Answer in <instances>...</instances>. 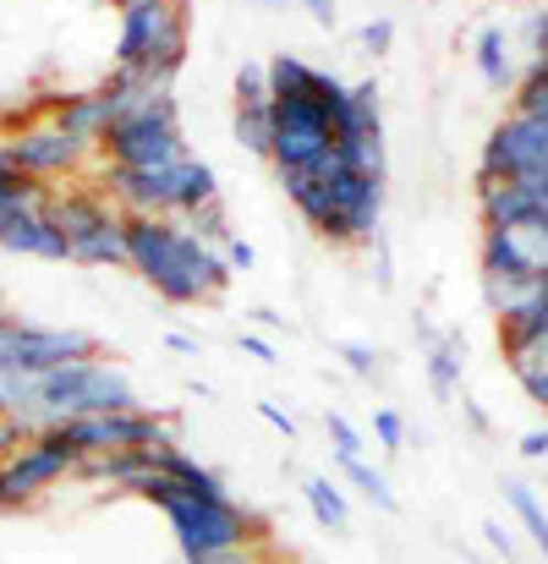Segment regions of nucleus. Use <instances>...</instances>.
Listing matches in <instances>:
<instances>
[{
	"label": "nucleus",
	"instance_id": "f257e3e1",
	"mask_svg": "<svg viewBox=\"0 0 548 564\" xmlns=\"http://www.w3.org/2000/svg\"><path fill=\"white\" fill-rule=\"evenodd\" d=\"M127 269H138V280H149L176 307L214 302L230 285L225 252L192 236L186 219H160V214H127Z\"/></svg>",
	"mask_w": 548,
	"mask_h": 564
},
{
	"label": "nucleus",
	"instance_id": "f03ea898",
	"mask_svg": "<svg viewBox=\"0 0 548 564\" xmlns=\"http://www.w3.org/2000/svg\"><path fill=\"white\" fill-rule=\"evenodd\" d=\"M280 187L291 197V208L335 247H357L378 241V219H384V171L346 165L341 149L308 176V171H286Z\"/></svg>",
	"mask_w": 548,
	"mask_h": 564
},
{
	"label": "nucleus",
	"instance_id": "7ed1b4c3",
	"mask_svg": "<svg viewBox=\"0 0 548 564\" xmlns=\"http://www.w3.org/2000/svg\"><path fill=\"white\" fill-rule=\"evenodd\" d=\"M121 6V39L110 72H149L160 88H171L186 66V0H116Z\"/></svg>",
	"mask_w": 548,
	"mask_h": 564
},
{
	"label": "nucleus",
	"instance_id": "20e7f679",
	"mask_svg": "<svg viewBox=\"0 0 548 564\" xmlns=\"http://www.w3.org/2000/svg\"><path fill=\"white\" fill-rule=\"evenodd\" d=\"M165 521L176 532V549H182L186 564H208L225 560V554H241V549H258L264 543V516H252L247 505L225 499V505H208V499H171L165 505Z\"/></svg>",
	"mask_w": 548,
	"mask_h": 564
},
{
	"label": "nucleus",
	"instance_id": "39448f33",
	"mask_svg": "<svg viewBox=\"0 0 548 564\" xmlns=\"http://www.w3.org/2000/svg\"><path fill=\"white\" fill-rule=\"evenodd\" d=\"M105 165H127V171H171L186 160V138H182V105L176 94L154 99L149 110L116 121L99 143Z\"/></svg>",
	"mask_w": 548,
	"mask_h": 564
},
{
	"label": "nucleus",
	"instance_id": "423d86ee",
	"mask_svg": "<svg viewBox=\"0 0 548 564\" xmlns=\"http://www.w3.org/2000/svg\"><path fill=\"white\" fill-rule=\"evenodd\" d=\"M83 460L88 455H116V449H154V444H171V416L165 411H149V405H132V411H105V416H77L66 427H55Z\"/></svg>",
	"mask_w": 548,
	"mask_h": 564
},
{
	"label": "nucleus",
	"instance_id": "0eeeda50",
	"mask_svg": "<svg viewBox=\"0 0 548 564\" xmlns=\"http://www.w3.org/2000/svg\"><path fill=\"white\" fill-rule=\"evenodd\" d=\"M77 466H83V455H77L61 433L28 438L17 455L0 460V510H22V505H33L44 488H55V482L72 477Z\"/></svg>",
	"mask_w": 548,
	"mask_h": 564
},
{
	"label": "nucleus",
	"instance_id": "6e6552de",
	"mask_svg": "<svg viewBox=\"0 0 548 564\" xmlns=\"http://www.w3.org/2000/svg\"><path fill=\"white\" fill-rule=\"evenodd\" d=\"M88 357H99V340L88 329H50V324H22V318L0 329V368L50 373V368L88 362Z\"/></svg>",
	"mask_w": 548,
	"mask_h": 564
},
{
	"label": "nucleus",
	"instance_id": "1a4fd4ad",
	"mask_svg": "<svg viewBox=\"0 0 548 564\" xmlns=\"http://www.w3.org/2000/svg\"><path fill=\"white\" fill-rule=\"evenodd\" d=\"M548 171V121L544 116H505L477 160V182H527Z\"/></svg>",
	"mask_w": 548,
	"mask_h": 564
},
{
	"label": "nucleus",
	"instance_id": "9d476101",
	"mask_svg": "<svg viewBox=\"0 0 548 564\" xmlns=\"http://www.w3.org/2000/svg\"><path fill=\"white\" fill-rule=\"evenodd\" d=\"M11 165L22 171V176H33V182H55V176H77L83 165H88V143H77L72 132H61L55 121H44V127H22V132H11Z\"/></svg>",
	"mask_w": 548,
	"mask_h": 564
},
{
	"label": "nucleus",
	"instance_id": "9b49d317",
	"mask_svg": "<svg viewBox=\"0 0 548 564\" xmlns=\"http://www.w3.org/2000/svg\"><path fill=\"white\" fill-rule=\"evenodd\" d=\"M105 192L121 214H160L176 219V165L171 171H127V165H105Z\"/></svg>",
	"mask_w": 548,
	"mask_h": 564
},
{
	"label": "nucleus",
	"instance_id": "f8f14e48",
	"mask_svg": "<svg viewBox=\"0 0 548 564\" xmlns=\"http://www.w3.org/2000/svg\"><path fill=\"white\" fill-rule=\"evenodd\" d=\"M50 197H55V192H50ZM0 247H6V252H28V258H50V263H72V241H66L61 225L50 219V203L6 214V219H0Z\"/></svg>",
	"mask_w": 548,
	"mask_h": 564
},
{
	"label": "nucleus",
	"instance_id": "ddd939ff",
	"mask_svg": "<svg viewBox=\"0 0 548 564\" xmlns=\"http://www.w3.org/2000/svg\"><path fill=\"white\" fill-rule=\"evenodd\" d=\"M50 219L61 225L66 241H83V236L105 230L110 219H121V208L105 197V187H72V192H55L50 197Z\"/></svg>",
	"mask_w": 548,
	"mask_h": 564
},
{
	"label": "nucleus",
	"instance_id": "4468645a",
	"mask_svg": "<svg viewBox=\"0 0 548 564\" xmlns=\"http://www.w3.org/2000/svg\"><path fill=\"white\" fill-rule=\"evenodd\" d=\"M50 121L61 127V132H72L77 143H105V132H110V110H105V94L94 88V94H66L55 110H50Z\"/></svg>",
	"mask_w": 548,
	"mask_h": 564
},
{
	"label": "nucleus",
	"instance_id": "2eb2a0df",
	"mask_svg": "<svg viewBox=\"0 0 548 564\" xmlns=\"http://www.w3.org/2000/svg\"><path fill=\"white\" fill-rule=\"evenodd\" d=\"M154 466H160L165 477H176L192 499H208V505H225V499H230L225 482H219L203 460H192L186 449H176V438H171V444H154Z\"/></svg>",
	"mask_w": 548,
	"mask_h": 564
},
{
	"label": "nucleus",
	"instance_id": "dca6fc26",
	"mask_svg": "<svg viewBox=\"0 0 548 564\" xmlns=\"http://www.w3.org/2000/svg\"><path fill=\"white\" fill-rule=\"evenodd\" d=\"M417 335H422V346H428V383H433V394L439 400H455V383H461V357H466V340L461 335H433L422 318H417Z\"/></svg>",
	"mask_w": 548,
	"mask_h": 564
},
{
	"label": "nucleus",
	"instance_id": "f3484780",
	"mask_svg": "<svg viewBox=\"0 0 548 564\" xmlns=\"http://www.w3.org/2000/svg\"><path fill=\"white\" fill-rule=\"evenodd\" d=\"M72 263H88V269H121V263H127V214L110 219L105 230L72 241Z\"/></svg>",
	"mask_w": 548,
	"mask_h": 564
},
{
	"label": "nucleus",
	"instance_id": "a211bd4d",
	"mask_svg": "<svg viewBox=\"0 0 548 564\" xmlns=\"http://www.w3.org/2000/svg\"><path fill=\"white\" fill-rule=\"evenodd\" d=\"M208 203H219V182H214V171L203 160L186 154L182 165H176V219H192Z\"/></svg>",
	"mask_w": 548,
	"mask_h": 564
},
{
	"label": "nucleus",
	"instance_id": "6ab92c4d",
	"mask_svg": "<svg viewBox=\"0 0 548 564\" xmlns=\"http://www.w3.org/2000/svg\"><path fill=\"white\" fill-rule=\"evenodd\" d=\"M505 362H511L516 383L527 389V400H533L538 411H548V335L533 340V346H522V351H511Z\"/></svg>",
	"mask_w": 548,
	"mask_h": 564
},
{
	"label": "nucleus",
	"instance_id": "aec40b11",
	"mask_svg": "<svg viewBox=\"0 0 548 564\" xmlns=\"http://www.w3.org/2000/svg\"><path fill=\"white\" fill-rule=\"evenodd\" d=\"M236 143L258 160H275V99L269 105H236Z\"/></svg>",
	"mask_w": 548,
	"mask_h": 564
},
{
	"label": "nucleus",
	"instance_id": "412c9836",
	"mask_svg": "<svg viewBox=\"0 0 548 564\" xmlns=\"http://www.w3.org/2000/svg\"><path fill=\"white\" fill-rule=\"evenodd\" d=\"M477 72H483L488 88H516V66H511L505 28H483V33H477Z\"/></svg>",
	"mask_w": 548,
	"mask_h": 564
},
{
	"label": "nucleus",
	"instance_id": "4be33fe9",
	"mask_svg": "<svg viewBox=\"0 0 548 564\" xmlns=\"http://www.w3.org/2000/svg\"><path fill=\"white\" fill-rule=\"evenodd\" d=\"M302 494H308V510H313L319 527H330V532H346L352 527V505H346V494L330 477H308Z\"/></svg>",
	"mask_w": 548,
	"mask_h": 564
},
{
	"label": "nucleus",
	"instance_id": "5701e85b",
	"mask_svg": "<svg viewBox=\"0 0 548 564\" xmlns=\"http://www.w3.org/2000/svg\"><path fill=\"white\" fill-rule=\"evenodd\" d=\"M335 460H341V471L357 482V494H363L373 510H384V516H395V510H400V499H395V488H389V477H384L378 466H367L363 455H335Z\"/></svg>",
	"mask_w": 548,
	"mask_h": 564
},
{
	"label": "nucleus",
	"instance_id": "b1692460",
	"mask_svg": "<svg viewBox=\"0 0 548 564\" xmlns=\"http://www.w3.org/2000/svg\"><path fill=\"white\" fill-rule=\"evenodd\" d=\"M505 499H511L516 521L527 527V538L538 543V554H544V564H548V510H544V499H538L527 482H505Z\"/></svg>",
	"mask_w": 548,
	"mask_h": 564
},
{
	"label": "nucleus",
	"instance_id": "393cba45",
	"mask_svg": "<svg viewBox=\"0 0 548 564\" xmlns=\"http://www.w3.org/2000/svg\"><path fill=\"white\" fill-rule=\"evenodd\" d=\"M50 192L44 182H33V176H22V171H6L0 176V219L6 214H17V208H39V203H50Z\"/></svg>",
	"mask_w": 548,
	"mask_h": 564
},
{
	"label": "nucleus",
	"instance_id": "a878e982",
	"mask_svg": "<svg viewBox=\"0 0 548 564\" xmlns=\"http://www.w3.org/2000/svg\"><path fill=\"white\" fill-rule=\"evenodd\" d=\"M236 105H269V66L241 61V72H236Z\"/></svg>",
	"mask_w": 548,
	"mask_h": 564
},
{
	"label": "nucleus",
	"instance_id": "bb28decb",
	"mask_svg": "<svg viewBox=\"0 0 548 564\" xmlns=\"http://www.w3.org/2000/svg\"><path fill=\"white\" fill-rule=\"evenodd\" d=\"M186 225H192V236H203L208 247H225V241H230V225H225V208H219V203L197 208V214H192Z\"/></svg>",
	"mask_w": 548,
	"mask_h": 564
},
{
	"label": "nucleus",
	"instance_id": "cd10ccee",
	"mask_svg": "<svg viewBox=\"0 0 548 564\" xmlns=\"http://www.w3.org/2000/svg\"><path fill=\"white\" fill-rule=\"evenodd\" d=\"M324 427H330V438H335V455H363V433H357L341 411H324Z\"/></svg>",
	"mask_w": 548,
	"mask_h": 564
},
{
	"label": "nucleus",
	"instance_id": "c85d7f7f",
	"mask_svg": "<svg viewBox=\"0 0 548 564\" xmlns=\"http://www.w3.org/2000/svg\"><path fill=\"white\" fill-rule=\"evenodd\" d=\"M373 433H378V444L395 455V449H406V422H400V411H373Z\"/></svg>",
	"mask_w": 548,
	"mask_h": 564
},
{
	"label": "nucleus",
	"instance_id": "c756f323",
	"mask_svg": "<svg viewBox=\"0 0 548 564\" xmlns=\"http://www.w3.org/2000/svg\"><path fill=\"white\" fill-rule=\"evenodd\" d=\"M335 351H341V362H346V368H352L357 378H373V373H378V357H373V346H363V340H341Z\"/></svg>",
	"mask_w": 548,
	"mask_h": 564
},
{
	"label": "nucleus",
	"instance_id": "7c9ffc66",
	"mask_svg": "<svg viewBox=\"0 0 548 564\" xmlns=\"http://www.w3.org/2000/svg\"><path fill=\"white\" fill-rule=\"evenodd\" d=\"M363 44H367V55L378 61V55H389V44H395V22L389 17H373L363 28Z\"/></svg>",
	"mask_w": 548,
	"mask_h": 564
},
{
	"label": "nucleus",
	"instance_id": "2f4dec72",
	"mask_svg": "<svg viewBox=\"0 0 548 564\" xmlns=\"http://www.w3.org/2000/svg\"><path fill=\"white\" fill-rule=\"evenodd\" d=\"M258 416H264V422H269L275 433H286V438H297V416H291V411H280L275 400H264V405H258Z\"/></svg>",
	"mask_w": 548,
	"mask_h": 564
},
{
	"label": "nucleus",
	"instance_id": "473e14b6",
	"mask_svg": "<svg viewBox=\"0 0 548 564\" xmlns=\"http://www.w3.org/2000/svg\"><path fill=\"white\" fill-rule=\"evenodd\" d=\"M22 444H28V433H22L11 416H0V460H6V455H17Z\"/></svg>",
	"mask_w": 548,
	"mask_h": 564
},
{
	"label": "nucleus",
	"instance_id": "72a5a7b5",
	"mask_svg": "<svg viewBox=\"0 0 548 564\" xmlns=\"http://www.w3.org/2000/svg\"><path fill=\"white\" fill-rule=\"evenodd\" d=\"M219 252H225V263H230V269H252V247H247L241 236H230Z\"/></svg>",
	"mask_w": 548,
	"mask_h": 564
},
{
	"label": "nucleus",
	"instance_id": "f704fd0d",
	"mask_svg": "<svg viewBox=\"0 0 548 564\" xmlns=\"http://www.w3.org/2000/svg\"><path fill=\"white\" fill-rule=\"evenodd\" d=\"M522 455H527V460H544V455H548V427H533V433H522Z\"/></svg>",
	"mask_w": 548,
	"mask_h": 564
},
{
	"label": "nucleus",
	"instance_id": "c9c22d12",
	"mask_svg": "<svg viewBox=\"0 0 548 564\" xmlns=\"http://www.w3.org/2000/svg\"><path fill=\"white\" fill-rule=\"evenodd\" d=\"M527 39H533V55H548V11H538L527 22Z\"/></svg>",
	"mask_w": 548,
	"mask_h": 564
},
{
	"label": "nucleus",
	"instance_id": "e433bc0d",
	"mask_svg": "<svg viewBox=\"0 0 548 564\" xmlns=\"http://www.w3.org/2000/svg\"><path fill=\"white\" fill-rule=\"evenodd\" d=\"M483 538H488V543H494V554H505V560H511V554H516V543H511V532H505V527H499V521H488V527H483Z\"/></svg>",
	"mask_w": 548,
	"mask_h": 564
},
{
	"label": "nucleus",
	"instance_id": "4c0bfd02",
	"mask_svg": "<svg viewBox=\"0 0 548 564\" xmlns=\"http://www.w3.org/2000/svg\"><path fill=\"white\" fill-rule=\"evenodd\" d=\"M302 11H308L319 28H335V0H302Z\"/></svg>",
	"mask_w": 548,
	"mask_h": 564
},
{
	"label": "nucleus",
	"instance_id": "58836bf2",
	"mask_svg": "<svg viewBox=\"0 0 548 564\" xmlns=\"http://www.w3.org/2000/svg\"><path fill=\"white\" fill-rule=\"evenodd\" d=\"M241 351H247V357H258V362H275V346H269V340H258V335H241Z\"/></svg>",
	"mask_w": 548,
	"mask_h": 564
},
{
	"label": "nucleus",
	"instance_id": "ea45409f",
	"mask_svg": "<svg viewBox=\"0 0 548 564\" xmlns=\"http://www.w3.org/2000/svg\"><path fill=\"white\" fill-rule=\"evenodd\" d=\"M208 564H269L258 549H241V554H225V560H208Z\"/></svg>",
	"mask_w": 548,
	"mask_h": 564
},
{
	"label": "nucleus",
	"instance_id": "a19ab883",
	"mask_svg": "<svg viewBox=\"0 0 548 564\" xmlns=\"http://www.w3.org/2000/svg\"><path fill=\"white\" fill-rule=\"evenodd\" d=\"M461 411H466V422H472V427H477V433H488V416H483V405H472V400H466V405H461Z\"/></svg>",
	"mask_w": 548,
	"mask_h": 564
},
{
	"label": "nucleus",
	"instance_id": "79ce46f5",
	"mask_svg": "<svg viewBox=\"0 0 548 564\" xmlns=\"http://www.w3.org/2000/svg\"><path fill=\"white\" fill-rule=\"evenodd\" d=\"M171 351H182V357H197V340H192V335H171Z\"/></svg>",
	"mask_w": 548,
	"mask_h": 564
},
{
	"label": "nucleus",
	"instance_id": "37998d69",
	"mask_svg": "<svg viewBox=\"0 0 548 564\" xmlns=\"http://www.w3.org/2000/svg\"><path fill=\"white\" fill-rule=\"evenodd\" d=\"M6 171H17V165H11V138H0V176H6Z\"/></svg>",
	"mask_w": 548,
	"mask_h": 564
},
{
	"label": "nucleus",
	"instance_id": "c03bdc74",
	"mask_svg": "<svg viewBox=\"0 0 548 564\" xmlns=\"http://www.w3.org/2000/svg\"><path fill=\"white\" fill-rule=\"evenodd\" d=\"M258 6H269V11H286V0H258Z\"/></svg>",
	"mask_w": 548,
	"mask_h": 564
},
{
	"label": "nucleus",
	"instance_id": "a18cd8bd",
	"mask_svg": "<svg viewBox=\"0 0 548 564\" xmlns=\"http://www.w3.org/2000/svg\"><path fill=\"white\" fill-rule=\"evenodd\" d=\"M6 324H11V313H6V307H0V329H6Z\"/></svg>",
	"mask_w": 548,
	"mask_h": 564
}]
</instances>
